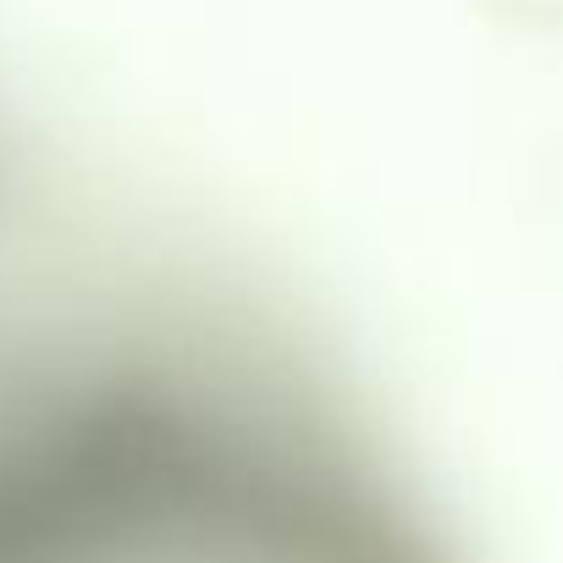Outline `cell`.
I'll return each instance as SVG.
<instances>
[{
  "mask_svg": "<svg viewBox=\"0 0 563 563\" xmlns=\"http://www.w3.org/2000/svg\"><path fill=\"white\" fill-rule=\"evenodd\" d=\"M18 172H12V144L7 128H0V294L18 276Z\"/></svg>",
  "mask_w": 563,
  "mask_h": 563,
  "instance_id": "obj_2",
  "label": "cell"
},
{
  "mask_svg": "<svg viewBox=\"0 0 563 563\" xmlns=\"http://www.w3.org/2000/svg\"><path fill=\"white\" fill-rule=\"evenodd\" d=\"M0 563H470L376 404L199 276L0 299Z\"/></svg>",
  "mask_w": 563,
  "mask_h": 563,
  "instance_id": "obj_1",
  "label": "cell"
}]
</instances>
